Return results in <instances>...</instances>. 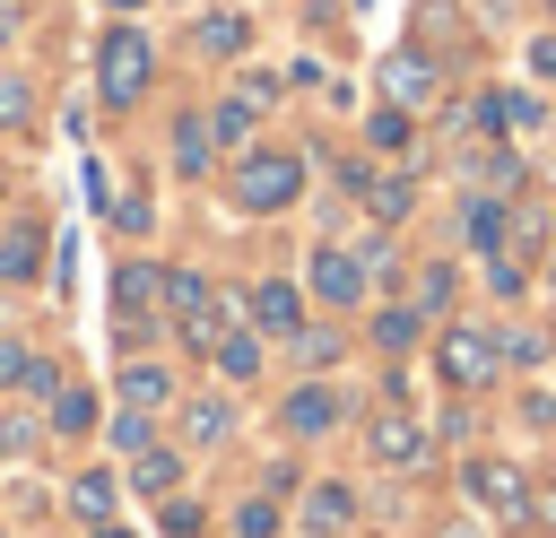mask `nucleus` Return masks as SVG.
<instances>
[{"mask_svg":"<svg viewBox=\"0 0 556 538\" xmlns=\"http://www.w3.org/2000/svg\"><path fill=\"white\" fill-rule=\"evenodd\" d=\"M304 182H313V148H287V139H261L226 165V200L243 217H287L304 200Z\"/></svg>","mask_w":556,"mask_h":538,"instance_id":"nucleus-1","label":"nucleus"},{"mask_svg":"<svg viewBox=\"0 0 556 538\" xmlns=\"http://www.w3.org/2000/svg\"><path fill=\"white\" fill-rule=\"evenodd\" d=\"M513 364H504V330L495 321H478V312H452V321H434V382L452 390V399H478V390H495Z\"/></svg>","mask_w":556,"mask_h":538,"instance_id":"nucleus-2","label":"nucleus"},{"mask_svg":"<svg viewBox=\"0 0 556 538\" xmlns=\"http://www.w3.org/2000/svg\"><path fill=\"white\" fill-rule=\"evenodd\" d=\"M148 87H156V43H148L139 17H113L96 35V95H104V113H139Z\"/></svg>","mask_w":556,"mask_h":538,"instance_id":"nucleus-3","label":"nucleus"},{"mask_svg":"<svg viewBox=\"0 0 556 538\" xmlns=\"http://www.w3.org/2000/svg\"><path fill=\"white\" fill-rule=\"evenodd\" d=\"M365 408H356V390L339 382V373H295L287 390H278V434L295 443V451H313V443H330V434H348Z\"/></svg>","mask_w":556,"mask_h":538,"instance_id":"nucleus-4","label":"nucleus"},{"mask_svg":"<svg viewBox=\"0 0 556 538\" xmlns=\"http://www.w3.org/2000/svg\"><path fill=\"white\" fill-rule=\"evenodd\" d=\"M113 330H122V356L156 347V330H165V260H148V252L113 260Z\"/></svg>","mask_w":556,"mask_h":538,"instance_id":"nucleus-5","label":"nucleus"},{"mask_svg":"<svg viewBox=\"0 0 556 538\" xmlns=\"http://www.w3.org/2000/svg\"><path fill=\"white\" fill-rule=\"evenodd\" d=\"M304 295H313V312H330V321H348V312H365L374 304V278H365V260H356V243H339V234H321L313 252H304Z\"/></svg>","mask_w":556,"mask_h":538,"instance_id":"nucleus-6","label":"nucleus"},{"mask_svg":"<svg viewBox=\"0 0 556 538\" xmlns=\"http://www.w3.org/2000/svg\"><path fill=\"white\" fill-rule=\"evenodd\" d=\"M356 425H365V460L374 469H391V477H426L434 469V425L417 408H365Z\"/></svg>","mask_w":556,"mask_h":538,"instance_id":"nucleus-7","label":"nucleus"},{"mask_svg":"<svg viewBox=\"0 0 556 538\" xmlns=\"http://www.w3.org/2000/svg\"><path fill=\"white\" fill-rule=\"evenodd\" d=\"M460 495H469L478 521H530V477L504 451H469L460 460Z\"/></svg>","mask_w":556,"mask_h":538,"instance_id":"nucleus-8","label":"nucleus"},{"mask_svg":"<svg viewBox=\"0 0 556 538\" xmlns=\"http://www.w3.org/2000/svg\"><path fill=\"white\" fill-rule=\"evenodd\" d=\"M235 321H252V330H261L269 347H287V338H295V330L313 321V295H304V278H252V286H243V312H235Z\"/></svg>","mask_w":556,"mask_h":538,"instance_id":"nucleus-9","label":"nucleus"},{"mask_svg":"<svg viewBox=\"0 0 556 538\" xmlns=\"http://www.w3.org/2000/svg\"><path fill=\"white\" fill-rule=\"evenodd\" d=\"M365 529V495L348 477H304L295 495V538H356Z\"/></svg>","mask_w":556,"mask_h":538,"instance_id":"nucleus-10","label":"nucleus"},{"mask_svg":"<svg viewBox=\"0 0 556 538\" xmlns=\"http://www.w3.org/2000/svg\"><path fill=\"white\" fill-rule=\"evenodd\" d=\"M382 104H400V113H434L443 104V61L426 52V43H400V52H382Z\"/></svg>","mask_w":556,"mask_h":538,"instance_id":"nucleus-11","label":"nucleus"},{"mask_svg":"<svg viewBox=\"0 0 556 538\" xmlns=\"http://www.w3.org/2000/svg\"><path fill=\"white\" fill-rule=\"evenodd\" d=\"M356 321H365V347H374L382 364H408V356H417V347L434 338V321H426V312H417L408 295H374V304H365Z\"/></svg>","mask_w":556,"mask_h":538,"instance_id":"nucleus-12","label":"nucleus"},{"mask_svg":"<svg viewBox=\"0 0 556 538\" xmlns=\"http://www.w3.org/2000/svg\"><path fill=\"white\" fill-rule=\"evenodd\" d=\"M235 425H243V408H235V390L217 382V390H182L174 399V443L182 451H226L235 443Z\"/></svg>","mask_w":556,"mask_h":538,"instance_id":"nucleus-13","label":"nucleus"},{"mask_svg":"<svg viewBox=\"0 0 556 538\" xmlns=\"http://www.w3.org/2000/svg\"><path fill=\"white\" fill-rule=\"evenodd\" d=\"M122 469V495H139L148 512L165 503V495H182V477H191V451L174 443V434H156L148 451H130V460H113Z\"/></svg>","mask_w":556,"mask_h":538,"instance_id":"nucleus-14","label":"nucleus"},{"mask_svg":"<svg viewBox=\"0 0 556 538\" xmlns=\"http://www.w3.org/2000/svg\"><path fill=\"white\" fill-rule=\"evenodd\" d=\"M113 399H122V408H139V417H174V399H182V373H174L165 356L130 347V356H122V373H113Z\"/></svg>","mask_w":556,"mask_h":538,"instance_id":"nucleus-15","label":"nucleus"},{"mask_svg":"<svg viewBox=\"0 0 556 538\" xmlns=\"http://www.w3.org/2000/svg\"><path fill=\"white\" fill-rule=\"evenodd\" d=\"M104 434V399H96V382H61L52 399H43V443H61V451H78V443H96Z\"/></svg>","mask_w":556,"mask_h":538,"instance_id":"nucleus-16","label":"nucleus"},{"mask_svg":"<svg viewBox=\"0 0 556 538\" xmlns=\"http://www.w3.org/2000/svg\"><path fill=\"white\" fill-rule=\"evenodd\" d=\"M61 512H70L78 529L122 521V469H113V460H78V469L61 477Z\"/></svg>","mask_w":556,"mask_h":538,"instance_id":"nucleus-17","label":"nucleus"},{"mask_svg":"<svg viewBox=\"0 0 556 538\" xmlns=\"http://www.w3.org/2000/svg\"><path fill=\"white\" fill-rule=\"evenodd\" d=\"M52 269V226L43 217H0V295L35 286Z\"/></svg>","mask_w":556,"mask_h":538,"instance_id":"nucleus-18","label":"nucleus"},{"mask_svg":"<svg viewBox=\"0 0 556 538\" xmlns=\"http://www.w3.org/2000/svg\"><path fill=\"white\" fill-rule=\"evenodd\" d=\"M452 243H460L469 260H486V252H513V200H495V191H469V200L452 208Z\"/></svg>","mask_w":556,"mask_h":538,"instance_id":"nucleus-19","label":"nucleus"},{"mask_svg":"<svg viewBox=\"0 0 556 538\" xmlns=\"http://www.w3.org/2000/svg\"><path fill=\"white\" fill-rule=\"evenodd\" d=\"M208 373H217L226 390H252V382L269 373V338H261L252 321H226V330H217V347H208Z\"/></svg>","mask_w":556,"mask_h":538,"instance_id":"nucleus-20","label":"nucleus"},{"mask_svg":"<svg viewBox=\"0 0 556 538\" xmlns=\"http://www.w3.org/2000/svg\"><path fill=\"white\" fill-rule=\"evenodd\" d=\"M200 113H208V139H217L226 156H243V148H261V113H269L261 95H243V87H226V95H208Z\"/></svg>","mask_w":556,"mask_h":538,"instance_id":"nucleus-21","label":"nucleus"},{"mask_svg":"<svg viewBox=\"0 0 556 538\" xmlns=\"http://www.w3.org/2000/svg\"><path fill=\"white\" fill-rule=\"evenodd\" d=\"M382 234H400L408 217H417V174H400V165H374V182H365V200H356Z\"/></svg>","mask_w":556,"mask_h":538,"instance_id":"nucleus-22","label":"nucleus"},{"mask_svg":"<svg viewBox=\"0 0 556 538\" xmlns=\"http://www.w3.org/2000/svg\"><path fill=\"white\" fill-rule=\"evenodd\" d=\"M400 295H408L426 321H452V312H460V260H443V252H434V260H417Z\"/></svg>","mask_w":556,"mask_h":538,"instance_id":"nucleus-23","label":"nucleus"},{"mask_svg":"<svg viewBox=\"0 0 556 538\" xmlns=\"http://www.w3.org/2000/svg\"><path fill=\"white\" fill-rule=\"evenodd\" d=\"M295 373H339V356H348V321H330V312H313L287 347H278Z\"/></svg>","mask_w":556,"mask_h":538,"instance_id":"nucleus-24","label":"nucleus"},{"mask_svg":"<svg viewBox=\"0 0 556 538\" xmlns=\"http://www.w3.org/2000/svg\"><path fill=\"white\" fill-rule=\"evenodd\" d=\"M191 52L200 61H243L252 52V17L243 9H200L191 17Z\"/></svg>","mask_w":556,"mask_h":538,"instance_id":"nucleus-25","label":"nucleus"},{"mask_svg":"<svg viewBox=\"0 0 556 538\" xmlns=\"http://www.w3.org/2000/svg\"><path fill=\"white\" fill-rule=\"evenodd\" d=\"M443 121H452V130H469V139H513V87H469Z\"/></svg>","mask_w":556,"mask_h":538,"instance_id":"nucleus-26","label":"nucleus"},{"mask_svg":"<svg viewBox=\"0 0 556 538\" xmlns=\"http://www.w3.org/2000/svg\"><path fill=\"white\" fill-rule=\"evenodd\" d=\"M217 156H226V148L208 139V113H200V104H182V113H174V174H182V182H208V174H217Z\"/></svg>","mask_w":556,"mask_h":538,"instance_id":"nucleus-27","label":"nucleus"},{"mask_svg":"<svg viewBox=\"0 0 556 538\" xmlns=\"http://www.w3.org/2000/svg\"><path fill=\"white\" fill-rule=\"evenodd\" d=\"M287 529H295V503L269 495V486L235 495V512H226V538H287Z\"/></svg>","mask_w":556,"mask_h":538,"instance_id":"nucleus-28","label":"nucleus"},{"mask_svg":"<svg viewBox=\"0 0 556 538\" xmlns=\"http://www.w3.org/2000/svg\"><path fill=\"white\" fill-rule=\"evenodd\" d=\"M460 174H469V191H495V200H513V191L530 182V165H521V148H513V139H486Z\"/></svg>","mask_w":556,"mask_h":538,"instance_id":"nucleus-29","label":"nucleus"},{"mask_svg":"<svg viewBox=\"0 0 556 538\" xmlns=\"http://www.w3.org/2000/svg\"><path fill=\"white\" fill-rule=\"evenodd\" d=\"M35 451H43V408L0 399V460H35Z\"/></svg>","mask_w":556,"mask_h":538,"instance_id":"nucleus-30","label":"nucleus"},{"mask_svg":"<svg viewBox=\"0 0 556 538\" xmlns=\"http://www.w3.org/2000/svg\"><path fill=\"white\" fill-rule=\"evenodd\" d=\"M365 148H374V156H408V148H417V113L374 104V113H365Z\"/></svg>","mask_w":556,"mask_h":538,"instance_id":"nucleus-31","label":"nucleus"},{"mask_svg":"<svg viewBox=\"0 0 556 538\" xmlns=\"http://www.w3.org/2000/svg\"><path fill=\"white\" fill-rule=\"evenodd\" d=\"M156 434H165V417H139V408H113V417H104V451H113V460L148 451Z\"/></svg>","mask_w":556,"mask_h":538,"instance_id":"nucleus-32","label":"nucleus"},{"mask_svg":"<svg viewBox=\"0 0 556 538\" xmlns=\"http://www.w3.org/2000/svg\"><path fill=\"white\" fill-rule=\"evenodd\" d=\"M478 278H486V295H495V304H521V295H530V260H521V252H486V260H478Z\"/></svg>","mask_w":556,"mask_h":538,"instance_id":"nucleus-33","label":"nucleus"},{"mask_svg":"<svg viewBox=\"0 0 556 538\" xmlns=\"http://www.w3.org/2000/svg\"><path fill=\"white\" fill-rule=\"evenodd\" d=\"M504 364H513V373H539V364H556V338H547L539 321H513V330H504Z\"/></svg>","mask_w":556,"mask_h":538,"instance_id":"nucleus-34","label":"nucleus"},{"mask_svg":"<svg viewBox=\"0 0 556 538\" xmlns=\"http://www.w3.org/2000/svg\"><path fill=\"white\" fill-rule=\"evenodd\" d=\"M156 538H208V503L182 486V495H165L156 503Z\"/></svg>","mask_w":556,"mask_h":538,"instance_id":"nucleus-35","label":"nucleus"},{"mask_svg":"<svg viewBox=\"0 0 556 538\" xmlns=\"http://www.w3.org/2000/svg\"><path fill=\"white\" fill-rule=\"evenodd\" d=\"M356 260H365V278H374V286H408V278H400V234H382V226H374V234H356Z\"/></svg>","mask_w":556,"mask_h":538,"instance_id":"nucleus-36","label":"nucleus"},{"mask_svg":"<svg viewBox=\"0 0 556 538\" xmlns=\"http://www.w3.org/2000/svg\"><path fill=\"white\" fill-rule=\"evenodd\" d=\"M35 121V87H26V69H0V130H26Z\"/></svg>","mask_w":556,"mask_h":538,"instance_id":"nucleus-37","label":"nucleus"},{"mask_svg":"<svg viewBox=\"0 0 556 538\" xmlns=\"http://www.w3.org/2000/svg\"><path fill=\"white\" fill-rule=\"evenodd\" d=\"M113 226H122V234H148V226H156L148 191H122V200H113Z\"/></svg>","mask_w":556,"mask_h":538,"instance_id":"nucleus-38","label":"nucleus"},{"mask_svg":"<svg viewBox=\"0 0 556 538\" xmlns=\"http://www.w3.org/2000/svg\"><path fill=\"white\" fill-rule=\"evenodd\" d=\"M417 17H426V43H460V35H452V26H460L452 0H417Z\"/></svg>","mask_w":556,"mask_h":538,"instance_id":"nucleus-39","label":"nucleus"},{"mask_svg":"<svg viewBox=\"0 0 556 538\" xmlns=\"http://www.w3.org/2000/svg\"><path fill=\"white\" fill-rule=\"evenodd\" d=\"M521 61H530V78H539V87H556V26H539Z\"/></svg>","mask_w":556,"mask_h":538,"instance_id":"nucleus-40","label":"nucleus"},{"mask_svg":"<svg viewBox=\"0 0 556 538\" xmlns=\"http://www.w3.org/2000/svg\"><path fill=\"white\" fill-rule=\"evenodd\" d=\"M521 425L547 434V425H556V390H521Z\"/></svg>","mask_w":556,"mask_h":538,"instance_id":"nucleus-41","label":"nucleus"},{"mask_svg":"<svg viewBox=\"0 0 556 538\" xmlns=\"http://www.w3.org/2000/svg\"><path fill=\"white\" fill-rule=\"evenodd\" d=\"M539 121H547V104H539L530 87H513V130H539Z\"/></svg>","mask_w":556,"mask_h":538,"instance_id":"nucleus-42","label":"nucleus"},{"mask_svg":"<svg viewBox=\"0 0 556 538\" xmlns=\"http://www.w3.org/2000/svg\"><path fill=\"white\" fill-rule=\"evenodd\" d=\"M17 26H26V17H17V0H0V43H17Z\"/></svg>","mask_w":556,"mask_h":538,"instance_id":"nucleus-43","label":"nucleus"},{"mask_svg":"<svg viewBox=\"0 0 556 538\" xmlns=\"http://www.w3.org/2000/svg\"><path fill=\"white\" fill-rule=\"evenodd\" d=\"M78 538H139L130 521H96V529H78Z\"/></svg>","mask_w":556,"mask_h":538,"instance_id":"nucleus-44","label":"nucleus"},{"mask_svg":"<svg viewBox=\"0 0 556 538\" xmlns=\"http://www.w3.org/2000/svg\"><path fill=\"white\" fill-rule=\"evenodd\" d=\"M443 538H486V521H443Z\"/></svg>","mask_w":556,"mask_h":538,"instance_id":"nucleus-45","label":"nucleus"},{"mask_svg":"<svg viewBox=\"0 0 556 538\" xmlns=\"http://www.w3.org/2000/svg\"><path fill=\"white\" fill-rule=\"evenodd\" d=\"M530 495H539V486H530ZM530 512H539V521H547V529H556V495H539V503H530Z\"/></svg>","mask_w":556,"mask_h":538,"instance_id":"nucleus-46","label":"nucleus"},{"mask_svg":"<svg viewBox=\"0 0 556 538\" xmlns=\"http://www.w3.org/2000/svg\"><path fill=\"white\" fill-rule=\"evenodd\" d=\"M539 286H547V295H556V243H547V260H539Z\"/></svg>","mask_w":556,"mask_h":538,"instance_id":"nucleus-47","label":"nucleus"},{"mask_svg":"<svg viewBox=\"0 0 556 538\" xmlns=\"http://www.w3.org/2000/svg\"><path fill=\"white\" fill-rule=\"evenodd\" d=\"M104 9H148V0H104Z\"/></svg>","mask_w":556,"mask_h":538,"instance_id":"nucleus-48","label":"nucleus"},{"mask_svg":"<svg viewBox=\"0 0 556 538\" xmlns=\"http://www.w3.org/2000/svg\"><path fill=\"white\" fill-rule=\"evenodd\" d=\"M0 200H9V165H0Z\"/></svg>","mask_w":556,"mask_h":538,"instance_id":"nucleus-49","label":"nucleus"},{"mask_svg":"<svg viewBox=\"0 0 556 538\" xmlns=\"http://www.w3.org/2000/svg\"><path fill=\"white\" fill-rule=\"evenodd\" d=\"M0 538H9V529H0Z\"/></svg>","mask_w":556,"mask_h":538,"instance_id":"nucleus-50","label":"nucleus"},{"mask_svg":"<svg viewBox=\"0 0 556 538\" xmlns=\"http://www.w3.org/2000/svg\"><path fill=\"white\" fill-rule=\"evenodd\" d=\"M0 399H9V390H0Z\"/></svg>","mask_w":556,"mask_h":538,"instance_id":"nucleus-51","label":"nucleus"},{"mask_svg":"<svg viewBox=\"0 0 556 538\" xmlns=\"http://www.w3.org/2000/svg\"><path fill=\"white\" fill-rule=\"evenodd\" d=\"M356 538H365V529H356Z\"/></svg>","mask_w":556,"mask_h":538,"instance_id":"nucleus-52","label":"nucleus"},{"mask_svg":"<svg viewBox=\"0 0 556 538\" xmlns=\"http://www.w3.org/2000/svg\"><path fill=\"white\" fill-rule=\"evenodd\" d=\"M547 9H556V0H547Z\"/></svg>","mask_w":556,"mask_h":538,"instance_id":"nucleus-53","label":"nucleus"}]
</instances>
